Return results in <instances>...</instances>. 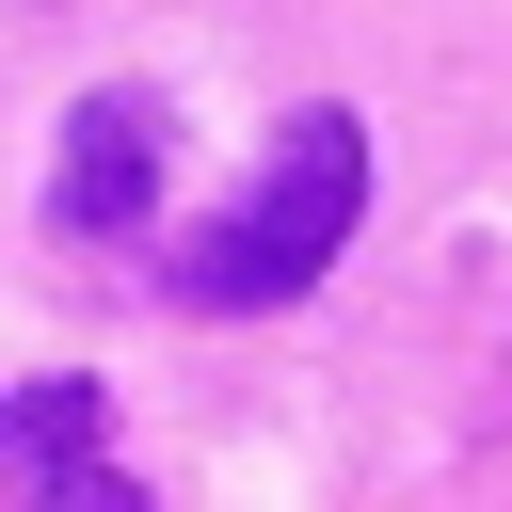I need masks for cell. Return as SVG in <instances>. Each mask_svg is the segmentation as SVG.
I'll use <instances>...</instances> for the list:
<instances>
[{
	"mask_svg": "<svg viewBox=\"0 0 512 512\" xmlns=\"http://www.w3.org/2000/svg\"><path fill=\"white\" fill-rule=\"evenodd\" d=\"M144 208H160V96H128V80H112V96H80V112H64L48 224H64V240H128Z\"/></svg>",
	"mask_w": 512,
	"mask_h": 512,
	"instance_id": "2",
	"label": "cell"
},
{
	"mask_svg": "<svg viewBox=\"0 0 512 512\" xmlns=\"http://www.w3.org/2000/svg\"><path fill=\"white\" fill-rule=\"evenodd\" d=\"M352 224H368V128H352L336 96H304V112L272 128V160L240 176V208L192 224L176 304H208V320H240V304H304V288L352 256Z\"/></svg>",
	"mask_w": 512,
	"mask_h": 512,
	"instance_id": "1",
	"label": "cell"
},
{
	"mask_svg": "<svg viewBox=\"0 0 512 512\" xmlns=\"http://www.w3.org/2000/svg\"><path fill=\"white\" fill-rule=\"evenodd\" d=\"M0 400H16V384H0Z\"/></svg>",
	"mask_w": 512,
	"mask_h": 512,
	"instance_id": "4",
	"label": "cell"
},
{
	"mask_svg": "<svg viewBox=\"0 0 512 512\" xmlns=\"http://www.w3.org/2000/svg\"><path fill=\"white\" fill-rule=\"evenodd\" d=\"M0 448L32 464V512H144V480L96 448V384H80V368L16 384V400H0Z\"/></svg>",
	"mask_w": 512,
	"mask_h": 512,
	"instance_id": "3",
	"label": "cell"
}]
</instances>
